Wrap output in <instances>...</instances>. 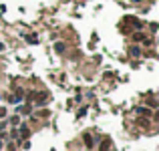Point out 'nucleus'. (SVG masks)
<instances>
[{
    "mask_svg": "<svg viewBox=\"0 0 159 151\" xmlns=\"http://www.w3.org/2000/svg\"><path fill=\"white\" fill-rule=\"evenodd\" d=\"M83 139H85V145L91 149V147H93V137H91L89 133H85V135H83Z\"/></svg>",
    "mask_w": 159,
    "mask_h": 151,
    "instance_id": "nucleus-1",
    "label": "nucleus"
},
{
    "mask_svg": "<svg viewBox=\"0 0 159 151\" xmlns=\"http://www.w3.org/2000/svg\"><path fill=\"white\" fill-rule=\"evenodd\" d=\"M109 147H111V141H109V139H105V141H103V143H101L99 151H109Z\"/></svg>",
    "mask_w": 159,
    "mask_h": 151,
    "instance_id": "nucleus-2",
    "label": "nucleus"
},
{
    "mask_svg": "<svg viewBox=\"0 0 159 151\" xmlns=\"http://www.w3.org/2000/svg\"><path fill=\"white\" fill-rule=\"evenodd\" d=\"M137 113H139V115H145V117H149V115H151V111H149V109H145V107H139V109H137Z\"/></svg>",
    "mask_w": 159,
    "mask_h": 151,
    "instance_id": "nucleus-3",
    "label": "nucleus"
},
{
    "mask_svg": "<svg viewBox=\"0 0 159 151\" xmlns=\"http://www.w3.org/2000/svg\"><path fill=\"white\" fill-rule=\"evenodd\" d=\"M129 53H131L133 57H139V54H141V51H139V46H131V51H129Z\"/></svg>",
    "mask_w": 159,
    "mask_h": 151,
    "instance_id": "nucleus-4",
    "label": "nucleus"
},
{
    "mask_svg": "<svg viewBox=\"0 0 159 151\" xmlns=\"http://www.w3.org/2000/svg\"><path fill=\"white\" fill-rule=\"evenodd\" d=\"M20 135H22V137H28V127H26V125L20 127Z\"/></svg>",
    "mask_w": 159,
    "mask_h": 151,
    "instance_id": "nucleus-5",
    "label": "nucleus"
},
{
    "mask_svg": "<svg viewBox=\"0 0 159 151\" xmlns=\"http://www.w3.org/2000/svg\"><path fill=\"white\" fill-rule=\"evenodd\" d=\"M54 51H57V53H63V51H65V45H63V42H57V45H54Z\"/></svg>",
    "mask_w": 159,
    "mask_h": 151,
    "instance_id": "nucleus-6",
    "label": "nucleus"
},
{
    "mask_svg": "<svg viewBox=\"0 0 159 151\" xmlns=\"http://www.w3.org/2000/svg\"><path fill=\"white\" fill-rule=\"evenodd\" d=\"M18 123H20L18 117H12V119H10V125H18Z\"/></svg>",
    "mask_w": 159,
    "mask_h": 151,
    "instance_id": "nucleus-7",
    "label": "nucleus"
},
{
    "mask_svg": "<svg viewBox=\"0 0 159 151\" xmlns=\"http://www.w3.org/2000/svg\"><path fill=\"white\" fill-rule=\"evenodd\" d=\"M38 117H48V111H44V109H42V111H38Z\"/></svg>",
    "mask_w": 159,
    "mask_h": 151,
    "instance_id": "nucleus-8",
    "label": "nucleus"
},
{
    "mask_svg": "<svg viewBox=\"0 0 159 151\" xmlns=\"http://www.w3.org/2000/svg\"><path fill=\"white\" fill-rule=\"evenodd\" d=\"M4 115H6V109H2V107H0V119L4 117Z\"/></svg>",
    "mask_w": 159,
    "mask_h": 151,
    "instance_id": "nucleus-9",
    "label": "nucleus"
},
{
    "mask_svg": "<svg viewBox=\"0 0 159 151\" xmlns=\"http://www.w3.org/2000/svg\"><path fill=\"white\" fill-rule=\"evenodd\" d=\"M2 51H4V45H2V42H0V53H2Z\"/></svg>",
    "mask_w": 159,
    "mask_h": 151,
    "instance_id": "nucleus-10",
    "label": "nucleus"
}]
</instances>
